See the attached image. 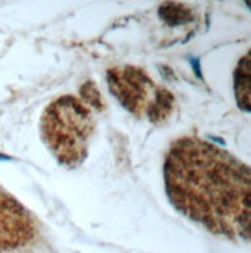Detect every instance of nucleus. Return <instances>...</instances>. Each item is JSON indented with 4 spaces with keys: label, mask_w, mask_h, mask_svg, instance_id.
<instances>
[{
    "label": "nucleus",
    "mask_w": 251,
    "mask_h": 253,
    "mask_svg": "<svg viewBox=\"0 0 251 253\" xmlns=\"http://www.w3.org/2000/svg\"><path fill=\"white\" fill-rule=\"evenodd\" d=\"M165 186L171 204L189 221L230 241L250 239V167L200 137H183L169 148Z\"/></svg>",
    "instance_id": "1"
},
{
    "label": "nucleus",
    "mask_w": 251,
    "mask_h": 253,
    "mask_svg": "<svg viewBox=\"0 0 251 253\" xmlns=\"http://www.w3.org/2000/svg\"><path fill=\"white\" fill-rule=\"evenodd\" d=\"M95 109L74 95H62L51 101L40 117V137L62 167L78 168L89 154L95 134Z\"/></svg>",
    "instance_id": "2"
},
{
    "label": "nucleus",
    "mask_w": 251,
    "mask_h": 253,
    "mask_svg": "<svg viewBox=\"0 0 251 253\" xmlns=\"http://www.w3.org/2000/svg\"><path fill=\"white\" fill-rule=\"evenodd\" d=\"M107 84L119 104L137 118L163 123L172 114V93L158 85L143 69L134 65L112 67L107 70Z\"/></svg>",
    "instance_id": "3"
},
{
    "label": "nucleus",
    "mask_w": 251,
    "mask_h": 253,
    "mask_svg": "<svg viewBox=\"0 0 251 253\" xmlns=\"http://www.w3.org/2000/svg\"><path fill=\"white\" fill-rule=\"evenodd\" d=\"M39 224L28 208L0 186V253H17L36 243Z\"/></svg>",
    "instance_id": "4"
},
{
    "label": "nucleus",
    "mask_w": 251,
    "mask_h": 253,
    "mask_svg": "<svg viewBox=\"0 0 251 253\" xmlns=\"http://www.w3.org/2000/svg\"><path fill=\"white\" fill-rule=\"evenodd\" d=\"M248 62H250V53H247L245 58L241 59L237 67V73H236V98H237L239 106L242 109H247V111L250 109V89H248L250 78L244 81V69Z\"/></svg>",
    "instance_id": "5"
}]
</instances>
